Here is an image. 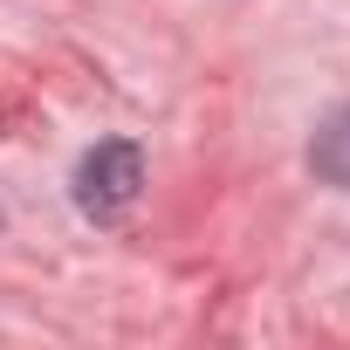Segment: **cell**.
<instances>
[{"label":"cell","mask_w":350,"mask_h":350,"mask_svg":"<svg viewBox=\"0 0 350 350\" xmlns=\"http://www.w3.org/2000/svg\"><path fill=\"white\" fill-rule=\"evenodd\" d=\"M309 165H316L323 186H343V193H350V103L323 117V131H316V144H309Z\"/></svg>","instance_id":"7a4b0ae2"},{"label":"cell","mask_w":350,"mask_h":350,"mask_svg":"<svg viewBox=\"0 0 350 350\" xmlns=\"http://www.w3.org/2000/svg\"><path fill=\"white\" fill-rule=\"evenodd\" d=\"M137 186H144V151H137L131 137H103V144H90L83 165H76V206H83L90 220H117V213L137 200Z\"/></svg>","instance_id":"6da1fadb"}]
</instances>
